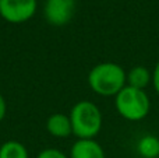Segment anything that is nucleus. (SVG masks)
Instances as JSON below:
<instances>
[{
  "label": "nucleus",
  "mask_w": 159,
  "mask_h": 158,
  "mask_svg": "<svg viewBox=\"0 0 159 158\" xmlns=\"http://www.w3.org/2000/svg\"><path fill=\"white\" fill-rule=\"evenodd\" d=\"M88 86L101 97H116L127 86V73L120 64L103 62L89 70Z\"/></svg>",
  "instance_id": "1"
},
{
  "label": "nucleus",
  "mask_w": 159,
  "mask_h": 158,
  "mask_svg": "<svg viewBox=\"0 0 159 158\" xmlns=\"http://www.w3.org/2000/svg\"><path fill=\"white\" fill-rule=\"evenodd\" d=\"M73 134L78 139H95L102 129V112L91 101H78L70 111Z\"/></svg>",
  "instance_id": "2"
},
{
  "label": "nucleus",
  "mask_w": 159,
  "mask_h": 158,
  "mask_svg": "<svg viewBox=\"0 0 159 158\" xmlns=\"http://www.w3.org/2000/svg\"><path fill=\"white\" fill-rule=\"evenodd\" d=\"M117 114L129 122H140L148 116L151 111V101L145 90L126 86L115 97Z\"/></svg>",
  "instance_id": "3"
},
{
  "label": "nucleus",
  "mask_w": 159,
  "mask_h": 158,
  "mask_svg": "<svg viewBox=\"0 0 159 158\" xmlns=\"http://www.w3.org/2000/svg\"><path fill=\"white\" fill-rule=\"evenodd\" d=\"M36 0H0V17L11 24H22L36 13Z\"/></svg>",
  "instance_id": "4"
},
{
  "label": "nucleus",
  "mask_w": 159,
  "mask_h": 158,
  "mask_svg": "<svg viewBox=\"0 0 159 158\" xmlns=\"http://www.w3.org/2000/svg\"><path fill=\"white\" fill-rule=\"evenodd\" d=\"M77 0H46L45 3V18L50 25L63 27L71 21L75 13Z\"/></svg>",
  "instance_id": "5"
},
{
  "label": "nucleus",
  "mask_w": 159,
  "mask_h": 158,
  "mask_svg": "<svg viewBox=\"0 0 159 158\" xmlns=\"http://www.w3.org/2000/svg\"><path fill=\"white\" fill-rule=\"evenodd\" d=\"M70 158H106L105 150L95 139H78L70 150Z\"/></svg>",
  "instance_id": "6"
},
{
  "label": "nucleus",
  "mask_w": 159,
  "mask_h": 158,
  "mask_svg": "<svg viewBox=\"0 0 159 158\" xmlns=\"http://www.w3.org/2000/svg\"><path fill=\"white\" fill-rule=\"evenodd\" d=\"M46 130L50 136L56 139H66L70 134H73L71 120L69 115L64 114H52L46 120Z\"/></svg>",
  "instance_id": "7"
},
{
  "label": "nucleus",
  "mask_w": 159,
  "mask_h": 158,
  "mask_svg": "<svg viewBox=\"0 0 159 158\" xmlns=\"http://www.w3.org/2000/svg\"><path fill=\"white\" fill-rule=\"evenodd\" d=\"M152 84V72L145 66H134L127 73V86L138 90H145Z\"/></svg>",
  "instance_id": "8"
},
{
  "label": "nucleus",
  "mask_w": 159,
  "mask_h": 158,
  "mask_svg": "<svg viewBox=\"0 0 159 158\" xmlns=\"http://www.w3.org/2000/svg\"><path fill=\"white\" fill-rule=\"evenodd\" d=\"M137 151L143 158H159V137L145 134L137 143Z\"/></svg>",
  "instance_id": "9"
},
{
  "label": "nucleus",
  "mask_w": 159,
  "mask_h": 158,
  "mask_svg": "<svg viewBox=\"0 0 159 158\" xmlns=\"http://www.w3.org/2000/svg\"><path fill=\"white\" fill-rule=\"evenodd\" d=\"M0 158H30L28 150L22 143L8 140L0 146Z\"/></svg>",
  "instance_id": "10"
},
{
  "label": "nucleus",
  "mask_w": 159,
  "mask_h": 158,
  "mask_svg": "<svg viewBox=\"0 0 159 158\" xmlns=\"http://www.w3.org/2000/svg\"><path fill=\"white\" fill-rule=\"evenodd\" d=\"M36 158H70V157H67L63 151L56 150V148H45L38 154Z\"/></svg>",
  "instance_id": "11"
},
{
  "label": "nucleus",
  "mask_w": 159,
  "mask_h": 158,
  "mask_svg": "<svg viewBox=\"0 0 159 158\" xmlns=\"http://www.w3.org/2000/svg\"><path fill=\"white\" fill-rule=\"evenodd\" d=\"M152 87H154L155 92L159 95V60L157 62L154 70H152Z\"/></svg>",
  "instance_id": "12"
},
{
  "label": "nucleus",
  "mask_w": 159,
  "mask_h": 158,
  "mask_svg": "<svg viewBox=\"0 0 159 158\" xmlns=\"http://www.w3.org/2000/svg\"><path fill=\"white\" fill-rule=\"evenodd\" d=\"M6 112H7V104H6V100L2 94H0V122L4 119Z\"/></svg>",
  "instance_id": "13"
}]
</instances>
